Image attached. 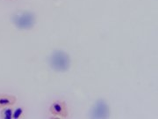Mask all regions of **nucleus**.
I'll list each match as a JSON object with an SVG mask.
<instances>
[{"instance_id": "2", "label": "nucleus", "mask_w": 158, "mask_h": 119, "mask_svg": "<svg viewBox=\"0 0 158 119\" xmlns=\"http://www.w3.org/2000/svg\"><path fill=\"white\" fill-rule=\"evenodd\" d=\"M13 23L19 29H31L35 24L34 13L30 11H23L13 16Z\"/></svg>"}, {"instance_id": "6", "label": "nucleus", "mask_w": 158, "mask_h": 119, "mask_svg": "<svg viewBox=\"0 0 158 119\" xmlns=\"http://www.w3.org/2000/svg\"><path fill=\"white\" fill-rule=\"evenodd\" d=\"M3 117L5 119H11L12 117V111L11 108H6L3 111Z\"/></svg>"}, {"instance_id": "5", "label": "nucleus", "mask_w": 158, "mask_h": 119, "mask_svg": "<svg viewBox=\"0 0 158 119\" xmlns=\"http://www.w3.org/2000/svg\"><path fill=\"white\" fill-rule=\"evenodd\" d=\"M16 97L9 95H0V108H6L15 104Z\"/></svg>"}, {"instance_id": "7", "label": "nucleus", "mask_w": 158, "mask_h": 119, "mask_svg": "<svg viewBox=\"0 0 158 119\" xmlns=\"http://www.w3.org/2000/svg\"><path fill=\"white\" fill-rule=\"evenodd\" d=\"M22 111L23 110L21 108H17V109L14 111V113L12 114V117H13V118H19V117L21 116Z\"/></svg>"}, {"instance_id": "4", "label": "nucleus", "mask_w": 158, "mask_h": 119, "mask_svg": "<svg viewBox=\"0 0 158 119\" xmlns=\"http://www.w3.org/2000/svg\"><path fill=\"white\" fill-rule=\"evenodd\" d=\"M50 112L55 116L61 117H66L68 116V110L66 107V103L64 102L57 101L52 103L50 107Z\"/></svg>"}, {"instance_id": "3", "label": "nucleus", "mask_w": 158, "mask_h": 119, "mask_svg": "<svg viewBox=\"0 0 158 119\" xmlns=\"http://www.w3.org/2000/svg\"><path fill=\"white\" fill-rule=\"evenodd\" d=\"M91 113L93 118H107L109 117V107L105 101L99 100L94 105Z\"/></svg>"}, {"instance_id": "1", "label": "nucleus", "mask_w": 158, "mask_h": 119, "mask_svg": "<svg viewBox=\"0 0 158 119\" xmlns=\"http://www.w3.org/2000/svg\"><path fill=\"white\" fill-rule=\"evenodd\" d=\"M49 64L55 71L65 72L69 68L70 65L69 56L64 51H54L49 57Z\"/></svg>"}]
</instances>
